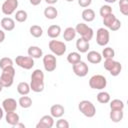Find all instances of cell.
Instances as JSON below:
<instances>
[{"instance_id": "1", "label": "cell", "mask_w": 128, "mask_h": 128, "mask_svg": "<svg viewBox=\"0 0 128 128\" xmlns=\"http://www.w3.org/2000/svg\"><path fill=\"white\" fill-rule=\"evenodd\" d=\"M30 89L35 93H40L44 90V73L41 69H35L31 74Z\"/></svg>"}, {"instance_id": "2", "label": "cell", "mask_w": 128, "mask_h": 128, "mask_svg": "<svg viewBox=\"0 0 128 128\" xmlns=\"http://www.w3.org/2000/svg\"><path fill=\"white\" fill-rule=\"evenodd\" d=\"M15 68L13 66H8L4 69H2V73L0 76V82L4 86V88L11 87L13 82H14V77H15Z\"/></svg>"}, {"instance_id": "3", "label": "cell", "mask_w": 128, "mask_h": 128, "mask_svg": "<svg viewBox=\"0 0 128 128\" xmlns=\"http://www.w3.org/2000/svg\"><path fill=\"white\" fill-rule=\"evenodd\" d=\"M79 111L87 118H92L96 114V107L95 105L89 100H82L78 104Z\"/></svg>"}, {"instance_id": "4", "label": "cell", "mask_w": 128, "mask_h": 128, "mask_svg": "<svg viewBox=\"0 0 128 128\" xmlns=\"http://www.w3.org/2000/svg\"><path fill=\"white\" fill-rule=\"evenodd\" d=\"M75 30H76V33L80 35L81 38H83L84 40L86 41H90L93 36H94V31L91 27H89L87 24L85 23H78L75 27Z\"/></svg>"}, {"instance_id": "5", "label": "cell", "mask_w": 128, "mask_h": 128, "mask_svg": "<svg viewBox=\"0 0 128 128\" xmlns=\"http://www.w3.org/2000/svg\"><path fill=\"white\" fill-rule=\"evenodd\" d=\"M107 85V79L101 74L93 75L89 79V86L94 90H103Z\"/></svg>"}, {"instance_id": "6", "label": "cell", "mask_w": 128, "mask_h": 128, "mask_svg": "<svg viewBox=\"0 0 128 128\" xmlns=\"http://www.w3.org/2000/svg\"><path fill=\"white\" fill-rule=\"evenodd\" d=\"M48 47L50 49V51L52 52V54L56 55V56H62L64 55V53L66 52V44L62 41L59 40H50L48 43Z\"/></svg>"}, {"instance_id": "7", "label": "cell", "mask_w": 128, "mask_h": 128, "mask_svg": "<svg viewBox=\"0 0 128 128\" xmlns=\"http://www.w3.org/2000/svg\"><path fill=\"white\" fill-rule=\"evenodd\" d=\"M110 40V32L107 28L101 27L96 31V43L99 46H106Z\"/></svg>"}, {"instance_id": "8", "label": "cell", "mask_w": 128, "mask_h": 128, "mask_svg": "<svg viewBox=\"0 0 128 128\" xmlns=\"http://www.w3.org/2000/svg\"><path fill=\"white\" fill-rule=\"evenodd\" d=\"M15 63L16 65H18L19 67L25 69V70H30L33 68L34 66V59L30 56H22V55H18L15 58Z\"/></svg>"}, {"instance_id": "9", "label": "cell", "mask_w": 128, "mask_h": 128, "mask_svg": "<svg viewBox=\"0 0 128 128\" xmlns=\"http://www.w3.org/2000/svg\"><path fill=\"white\" fill-rule=\"evenodd\" d=\"M43 66L47 72H53L57 67V60L54 54H46L43 56Z\"/></svg>"}, {"instance_id": "10", "label": "cell", "mask_w": 128, "mask_h": 128, "mask_svg": "<svg viewBox=\"0 0 128 128\" xmlns=\"http://www.w3.org/2000/svg\"><path fill=\"white\" fill-rule=\"evenodd\" d=\"M18 7V0H5L1 6L2 13L6 16L12 15Z\"/></svg>"}, {"instance_id": "11", "label": "cell", "mask_w": 128, "mask_h": 128, "mask_svg": "<svg viewBox=\"0 0 128 128\" xmlns=\"http://www.w3.org/2000/svg\"><path fill=\"white\" fill-rule=\"evenodd\" d=\"M72 69H73L74 74L76 76H78V77H85L89 72L88 65L85 62H83L82 60L77 62V63H75V64H73L72 65Z\"/></svg>"}, {"instance_id": "12", "label": "cell", "mask_w": 128, "mask_h": 128, "mask_svg": "<svg viewBox=\"0 0 128 128\" xmlns=\"http://www.w3.org/2000/svg\"><path fill=\"white\" fill-rule=\"evenodd\" d=\"M17 107H18V102L14 98H6L2 101V108L6 113L16 111Z\"/></svg>"}, {"instance_id": "13", "label": "cell", "mask_w": 128, "mask_h": 128, "mask_svg": "<svg viewBox=\"0 0 128 128\" xmlns=\"http://www.w3.org/2000/svg\"><path fill=\"white\" fill-rule=\"evenodd\" d=\"M54 125V118L51 115H44L36 124V128H52Z\"/></svg>"}, {"instance_id": "14", "label": "cell", "mask_w": 128, "mask_h": 128, "mask_svg": "<svg viewBox=\"0 0 128 128\" xmlns=\"http://www.w3.org/2000/svg\"><path fill=\"white\" fill-rule=\"evenodd\" d=\"M0 25L4 31H12L15 28V20L11 17H3L1 19Z\"/></svg>"}, {"instance_id": "15", "label": "cell", "mask_w": 128, "mask_h": 128, "mask_svg": "<svg viewBox=\"0 0 128 128\" xmlns=\"http://www.w3.org/2000/svg\"><path fill=\"white\" fill-rule=\"evenodd\" d=\"M65 108L61 104H54L50 107V115L53 118H60L64 115Z\"/></svg>"}, {"instance_id": "16", "label": "cell", "mask_w": 128, "mask_h": 128, "mask_svg": "<svg viewBox=\"0 0 128 128\" xmlns=\"http://www.w3.org/2000/svg\"><path fill=\"white\" fill-rule=\"evenodd\" d=\"M87 60L92 64H99L102 61V55L98 51L92 50L87 53Z\"/></svg>"}, {"instance_id": "17", "label": "cell", "mask_w": 128, "mask_h": 128, "mask_svg": "<svg viewBox=\"0 0 128 128\" xmlns=\"http://www.w3.org/2000/svg\"><path fill=\"white\" fill-rule=\"evenodd\" d=\"M89 48H90V44H89L88 41L84 40L81 37L79 39H77V41H76V49L78 50L79 53H86V52H88Z\"/></svg>"}, {"instance_id": "18", "label": "cell", "mask_w": 128, "mask_h": 128, "mask_svg": "<svg viewBox=\"0 0 128 128\" xmlns=\"http://www.w3.org/2000/svg\"><path fill=\"white\" fill-rule=\"evenodd\" d=\"M27 53H28V56L32 57L33 59H39L43 57V51L38 46H30L27 50Z\"/></svg>"}, {"instance_id": "19", "label": "cell", "mask_w": 128, "mask_h": 128, "mask_svg": "<svg viewBox=\"0 0 128 128\" xmlns=\"http://www.w3.org/2000/svg\"><path fill=\"white\" fill-rule=\"evenodd\" d=\"M60 34H61V27L59 25L53 24V25H50L47 29V35L51 39H56L57 37H59Z\"/></svg>"}, {"instance_id": "20", "label": "cell", "mask_w": 128, "mask_h": 128, "mask_svg": "<svg viewBox=\"0 0 128 128\" xmlns=\"http://www.w3.org/2000/svg\"><path fill=\"white\" fill-rule=\"evenodd\" d=\"M5 120H6V123H8L11 126H14V125H16L20 121V117H19V115L15 111H12V112L6 113Z\"/></svg>"}, {"instance_id": "21", "label": "cell", "mask_w": 128, "mask_h": 128, "mask_svg": "<svg viewBox=\"0 0 128 128\" xmlns=\"http://www.w3.org/2000/svg\"><path fill=\"white\" fill-rule=\"evenodd\" d=\"M44 16L50 20L56 19L58 16V10L53 5H49L44 9Z\"/></svg>"}, {"instance_id": "22", "label": "cell", "mask_w": 128, "mask_h": 128, "mask_svg": "<svg viewBox=\"0 0 128 128\" xmlns=\"http://www.w3.org/2000/svg\"><path fill=\"white\" fill-rule=\"evenodd\" d=\"M81 17L82 19L85 21V22H92L96 15H95V11L91 8H85L83 11H82V14H81Z\"/></svg>"}, {"instance_id": "23", "label": "cell", "mask_w": 128, "mask_h": 128, "mask_svg": "<svg viewBox=\"0 0 128 128\" xmlns=\"http://www.w3.org/2000/svg\"><path fill=\"white\" fill-rule=\"evenodd\" d=\"M110 120L114 123H119L123 120L124 117V112L123 110H111L109 114Z\"/></svg>"}, {"instance_id": "24", "label": "cell", "mask_w": 128, "mask_h": 128, "mask_svg": "<svg viewBox=\"0 0 128 128\" xmlns=\"http://www.w3.org/2000/svg\"><path fill=\"white\" fill-rule=\"evenodd\" d=\"M18 105L24 109L30 108L32 106V99L27 95H21V97L18 100Z\"/></svg>"}, {"instance_id": "25", "label": "cell", "mask_w": 128, "mask_h": 128, "mask_svg": "<svg viewBox=\"0 0 128 128\" xmlns=\"http://www.w3.org/2000/svg\"><path fill=\"white\" fill-rule=\"evenodd\" d=\"M76 30L73 27H67L63 32V38L65 41H72L76 37Z\"/></svg>"}, {"instance_id": "26", "label": "cell", "mask_w": 128, "mask_h": 128, "mask_svg": "<svg viewBox=\"0 0 128 128\" xmlns=\"http://www.w3.org/2000/svg\"><path fill=\"white\" fill-rule=\"evenodd\" d=\"M30 91H31L30 85L27 82H20L17 85V92L20 95H28Z\"/></svg>"}, {"instance_id": "27", "label": "cell", "mask_w": 128, "mask_h": 128, "mask_svg": "<svg viewBox=\"0 0 128 128\" xmlns=\"http://www.w3.org/2000/svg\"><path fill=\"white\" fill-rule=\"evenodd\" d=\"M111 97H110V94L106 91H100L98 94H97V101L101 104H106V103H109Z\"/></svg>"}, {"instance_id": "28", "label": "cell", "mask_w": 128, "mask_h": 128, "mask_svg": "<svg viewBox=\"0 0 128 128\" xmlns=\"http://www.w3.org/2000/svg\"><path fill=\"white\" fill-rule=\"evenodd\" d=\"M110 102V109L111 110H124L125 104L120 99H113Z\"/></svg>"}, {"instance_id": "29", "label": "cell", "mask_w": 128, "mask_h": 128, "mask_svg": "<svg viewBox=\"0 0 128 128\" xmlns=\"http://www.w3.org/2000/svg\"><path fill=\"white\" fill-rule=\"evenodd\" d=\"M67 61L70 64H72V65L75 64V63H77V62H79V61H81V55H80V53L79 52H75V51L70 52L67 55Z\"/></svg>"}, {"instance_id": "30", "label": "cell", "mask_w": 128, "mask_h": 128, "mask_svg": "<svg viewBox=\"0 0 128 128\" xmlns=\"http://www.w3.org/2000/svg\"><path fill=\"white\" fill-rule=\"evenodd\" d=\"M29 32H30V34H31L33 37L39 38V37H41L42 34H43V29H42V27L39 26V25H32V26L30 27V29H29Z\"/></svg>"}, {"instance_id": "31", "label": "cell", "mask_w": 128, "mask_h": 128, "mask_svg": "<svg viewBox=\"0 0 128 128\" xmlns=\"http://www.w3.org/2000/svg\"><path fill=\"white\" fill-rule=\"evenodd\" d=\"M27 18H28V14H27V12L25 10H18V11H16L15 16H14V19L17 22H19V23L25 22L27 20Z\"/></svg>"}, {"instance_id": "32", "label": "cell", "mask_w": 128, "mask_h": 128, "mask_svg": "<svg viewBox=\"0 0 128 128\" xmlns=\"http://www.w3.org/2000/svg\"><path fill=\"white\" fill-rule=\"evenodd\" d=\"M121 71H122V65H121V63L118 62V61H115L114 65L112 66V68L108 72L110 73V75H112V76L115 77V76H118L121 73Z\"/></svg>"}, {"instance_id": "33", "label": "cell", "mask_w": 128, "mask_h": 128, "mask_svg": "<svg viewBox=\"0 0 128 128\" xmlns=\"http://www.w3.org/2000/svg\"><path fill=\"white\" fill-rule=\"evenodd\" d=\"M101 55H102V58L104 57L105 59H112L115 56V51L112 47H105L103 49Z\"/></svg>"}, {"instance_id": "34", "label": "cell", "mask_w": 128, "mask_h": 128, "mask_svg": "<svg viewBox=\"0 0 128 128\" xmlns=\"http://www.w3.org/2000/svg\"><path fill=\"white\" fill-rule=\"evenodd\" d=\"M115 19H116V16H115L113 13H111V14H109V15L103 17V24H104V26L108 29V28L111 26V24L113 23V21H114Z\"/></svg>"}, {"instance_id": "35", "label": "cell", "mask_w": 128, "mask_h": 128, "mask_svg": "<svg viewBox=\"0 0 128 128\" xmlns=\"http://www.w3.org/2000/svg\"><path fill=\"white\" fill-rule=\"evenodd\" d=\"M111 13H112V7L110 5H102L100 7L99 14H100V16L102 18L107 16V15H109V14H111Z\"/></svg>"}, {"instance_id": "36", "label": "cell", "mask_w": 128, "mask_h": 128, "mask_svg": "<svg viewBox=\"0 0 128 128\" xmlns=\"http://www.w3.org/2000/svg\"><path fill=\"white\" fill-rule=\"evenodd\" d=\"M8 66H13V60L9 57H3L0 59V68L4 69Z\"/></svg>"}, {"instance_id": "37", "label": "cell", "mask_w": 128, "mask_h": 128, "mask_svg": "<svg viewBox=\"0 0 128 128\" xmlns=\"http://www.w3.org/2000/svg\"><path fill=\"white\" fill-rule=\"evenodd\" d=\"M70 124L66 119H62L61 117L56 121V127L57 128H69Z\"/></svg>"}, {"instance_id": "38", "label": "cell", "mask_w": 128, "mask_h": 128, "mask_svg": "<svg viewBox=\"0 0 128 128\" xmlns=\"http://www.w3.org/2000/svg\"><path fill=\"white\" fill-rule=\"evenodd\" d=\"M121 28V21L119 20V19H115L114 21H113V23L111 24V26L108 28L109 30H111V31H117V30H119Z\"/></svg>"}, {"instance_id": "39", "label": "cell", "mask_w": 128, "mask_h": 128, "mask_svg": "<svg viewBox=\"0 0 128 128\" xmlns=\"http://www.w3.org/2000/svg\"><path fill=\"white\" fill-rule=\"evenodd\" d=\"M92 0H78V5L82 8H87L91 5Z\"/></svg>"}, {"instance_id": "40", "label": "cell", "mask_w": 128, "mask_h": 128, "mask_svg": "<svg viewBox=\"0 0 128 128\" xmlns=\"http://www.w3.org/2000/svg\"><path fill=\"white\" fill-rule=\"evenodd\" d=\"M120 8V12L121 14H123L124 16H127L128 15V5H125V6H119Z\"/></svg>"}, {"instance_id": "41", "label": "cell", "mask_w": 128, "mask_h": 128, "mask_svg": "<svg viewBox=\"0 0 128 128\" xmlns=\"http://www.w3.org/2000/svg\"><path fill=\"white\" fill-rule=\"evenodd\" d=\"M5 40V32L3 29H0V43H2Z\"/></svg>"}, {"instance_id": "42", "label": "cell", "mask_w": 128, "mask_h": 128, "mask_svg": "<svg viewBox=\"0 0 128 128\" xmlns=\"http://www.w3.org/2000/svg\"><path fill=\"white\" fill-rule=\"evenodd\" d=\"M41 1H42V0H29L30 4L33 5V6H37V5H39V4L41 3Z\"/></svg>"}, {"instance_id": "43", "label": "cell", "mask_w": 128, "mask_h": 128, "mask_svg": "<svg viewBox=\"0 0 128 128\" xmlns=\"http://www.w3.org/2000/svg\"><path fill=\"white\" fill-rule=\"evenodd\" d=\"M128 5V0H119V6Z\"/></svg>"}, {"instance_id": "44", "label": "cell", "mask_w": 128, "mask_h": 128, "mask_svg": "<svg viewBox=\"0 0 128 128\" xmlns=\"http://www.w3.org/2000/svg\"><path fill=\"white\" fill-rule=\"evenodd\" d=\"M45 2H46L47 4H49V5H53V4L57 3L58 0H45Z\"/></svg>"}, {"instance_id": "45", "label": "cell", "mask_w": 128, "mask_h": 128, "mask_svg": "<svg viewBox=\"0 0 128 128\" xmlns=\"http://www.w3.org/2000/svg\"><path fill=\"white\" fill-rule=\"evenodd\" d=\"M3 116H4V110L2 107H0V120L3 118Z\"/></svg>"}, {"instance_id": "46", "label": "cell", "mask_w": 128, "mask_h": 128, "mask_svg": "<svg viewBox=\"0 0 128 128\" xmlns=\"http://www.w3.org/2000/svg\"><path fill=\"white\" fill-rule=\"evenodd\" d=\"M14 127H23V128H25V125L24 124H22V123H17L16 125H14Z\"/></svg>"}, {"instance_id": "47", "label": "cell", "mask_w": 128, "mask_h": 128, "mask_svg": "<svg viewBox=\"0 0 128 128\" xmlns=\"http://www.w3.org/2000/svg\"><path fill=\"white\" fill-rule=\"evenodd\" d=\"M106 3H108V4H113V3H115L117 0H104Z\"/></svg>"}, {"instance_id": "48", "label": "cell", "mask_w": 128, "mask_h": 128, "mask_svg": "<svg viewBox=\"0 0 128 128\" xmlns=\"http://www.w3.org/2000/svg\"><path fill=\"white\" fill-rule=\"evenodd\" d=\"M3 88H4V86L2 85V83L0 82V92H2V90H3Z\"/></svg>"}, {"instance_id": "49", "label": "cell", "mask_w": 128, "mask_h": 128, "mask_svg": "<svg viewBox=\"0 0 128 128\" xmlns=\"http://www.w3.org/2000/svg\"><path fill=\"white\" fill-rule=\"evenodd\" d=\"M66 1H67V2H73L74 0H66Z\"/></svg>"}]
</instances>
